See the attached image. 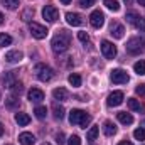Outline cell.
I'll list each match as a JSON object with an SVG mask.
<instances>
[{
  "instance_id": "ffe728a7",
  "label": "cell",
  "mask_w": 145,
  "mask_h": 145,
  "mask_svg": "<svg viewBox=\"0 0 145 145\" xmlns=\"http://www.w3.org/2000/svg\"><path fill=\"white\" fill-rule=\"evenodd\" d=\"M103 132H105L106 137H113V135L116 133V127H115V123H111V121H105V123H103Z\"/></svg>"
},
{
  "instance_id": "277c9868",
  "label": "cell",
  "mask_w": 145,
  "mask_h": 145,
  "mask_svg": "<svg viewBox=\"0 0 145 145\" xmlns=\"http://www.w3.org/2000/svg\"><path fill=\"white\" fill-rule=\"evenodd\" d=\"M34 72H36L37 79H39V81H44V83H46V81H51L52 76H54L52 68H49V66H46V64H37Z\"/></svg>"
},
{
  "instance_id": "ab89813d",
  "label": "cell",
  "mask_w": 145,
  "mask_h": 145,
  "mask_svg": "<svg viewBox=\"0 0 145 145\" xmlns=\"http://www.w3.org/2000/svg\"><path fill=\"white\" fill-rule=\"evenodd\" d=\"M61 2H63L64 5H69V3H71V0H61Z\"/></svg>"
},
{
  "instance_id": "cb8c5ba5",
  "label": "cell",
  "mask_w": 145,
  "mask_h": 145,
  "mask_svg": "<svg viewBox=\"0 0 145 145\" xmlns=\"http://www.w3.org/2000/svg\"><path fill=\"white\" fill-rule=\"evenodd\" d=\"M68 81H69V84L74 86V88H79L81 86V76L79 74H69V78H68Z\"/></svg>"
},
{
  "instance_id": "9a60e30c",
  "label": "cell",
  "mask_w": 145,
  "mask_h": 145,
  "mask_svg": "<svg viewBox=\"0 0 145 145\" xmlns=\"http://www.w3.org/2000/svg\"><path fill=\"white\" fill-rule=\"evenodd\" d=\"M110 34L115 37V39H121L123 34H125V27L121 25V24H111V29H110Z\"/></svg>"
},
{
  "instance_id": "e575fe53",
  "label": "cell",
  "mask_w": 145,
  "mask_h": 145,
  "mask_svg": "<svg viewBox=\"0 0 145 145\" xmlns=\"http://www.w3.org/2000/svg\"><path fill=\"white\" fill-rule=\"evenodd\" d=\"M78 39L81 42H88L89 40V36H88V32H78Z\"/></svg>"
},
{
  "instance_id": "8fae6325",
  "label": "cell",
  "mask_w": 145,
  "mask_h": 145,
  "mask_svg": "<svg viewBox=\"0 0 145 145\" xmlns=\"http://www.w3.org/2000/svg\"><path fill=\"white\" fill-rule=\"evenodd\" d=\"M106 103H108V106H118V105H121L123 103V93L121 91H113L108 96Z\"/></svg>"
},
{
  "instance_id": "7bdbcfd3",
  "label": "cell",
  "mask_w": 145,
  "mask_h": 145,
  "mask_svg": "<svg viewBox=\"0 0 145 145\" xmlns=\"http://www.w3.org/2000/svg\"><path fill=\"white\" fill-rule=\"evenodd\" d=\"M2 22H3V15L0 14V25H2Z\"/></svg>"
},
{
  "instance_id": "ee69618b",
  "label": "cell",
  "mask_w": 145,
  "mask_h": 145,
  "mask_svg": "<svg viewBox=\"0 0 145 145\" xmlns=\"http://www.w3.org/2000/svg\"><path fill=\"white\" fill-rule=\"evenodd\" d=\"M42 145H51V144H49V142H44V144H42Z\"/></svg>"
},
{
  "instance_id": "5b68a950",
  "label": "cell",
  "mask_w": 145,
  "mask_h": 145,
  "mask_svg": "<svg viewBox=\"0 0 145 145\" xmlns=\"http://www.w3.org/2000/svg\"><path fill=\"white\" fill-rule=\"evenodd\" d=\"M127 20H128L135 29L145 31V19L142 15H138L137 12H128V14H127Z\"/></svg>"
},
{
  "instance_id": "603a6c76",
  "label": "cell",
  "mask_w": 145,
  "mask_h": 145,
  "mask_svg": "<svg viewBox=\"0 0 145 145\" xmlns=\"http://www.w3.org/2000/svg\"><path fill=\"white\" fill-rule=\"evenodd\" d=\"M52 111H54V118H57V120H63V118H64V108H63L61 105L54 103V105H52Z\"/></svg>"
},
{
  "instance_id": "484cf974",
  "label": "cell",
  "mask_w": 145,
  "mask_h": 145,
  "mask_svg": "<svg viewBox=\"0 0 145 145\" xmlns=\"http://www.w3.org/2000/svg\"><path fill=\"white\" fill-rule=\"evenodd\" d=\"M103 3L106 5V8L113 10V12H118V10H120V3H118L116 0H105Z\"/></svg>"
},
{
  "instance_id": "e0dca14e",
  "label": "cell",
  "mask_w": 145,
  "mask_h": 145,
  "mask_svg": "<svg viewBox=\"0 0 145 145\" xmlns=\"http://www.w3.org/2000/svg\"><path fill=\"white\" fill-rule=\"evenodd\" d=\"M52 96H54V100H59V101H66V100L69 98V93H68L64 88H56V89L52 91Z\"/></svg>"
},
{
  "instance_id": "5bb4252c",
  "label": "cell",
  "mask_w": 145,
  "mask_h": 145,
  "mask_svg": "<svg viewBox=\"0 0 145 145\" xmlns=\"http://www.w3.org/2000/svg\"><path fill=\"white\" fill-rule=\"evenodd\" d=\"M19 142H20V145H34L36 144V137L32 133H29V132H22L19 135Z\"/></svg>"
},
{
  "instance_id": "4dcf8cb0",
  "label": "cell",
  "mask_w": 145,
  "mask_h": 145,
  "mask_svg": "<svg viewBox=\"0 0 145 145\" xmlns=\"http://www.w3.org/2000/svg\"><path fill=\"white\" fill-rule=\"evenodd\" d=\"M7 106H8V108H15V106H19V100H17V96H10V98L7 100Z\"/></svg>"
},
{
  "instance_id": "ac0fdd59",
  "label": "cell",
  "mask_w": 145,
  "mask_h": 145,
  "mask_svg": "<svg viewBox=\"0 0 145 145\" xmlns=\"http://www.w3.org/2000/svg\"><path fill=\"white\" fill-rule=\"evenodd\" d=\"M15 121L20 125V127H25L31 123V116L27 113H15Z\"/></svg>"
},
{
  "instance_id": "6da1fadb",
  "label": "cell",
  "mask_w": 145,
  "mask_h": 145,
  "mask_svg": "<svg viewBox=\"0 0 145 145\" xmlns=\"http://www.w3.org/2000/svg\"><path fill=\"white\" fill-rule=\"evenodd\" d=\"M51 46H52V51H54L56 54H63V52H66V51L69 49V46H71V36H69L66 31H59L56 36L52 37Z\"/></svg>"
},
{
  "instance_id": "8d00e7d4",
  "label": "cell",
  "mask_w": 145,
  "mask_h": 145,
  "mask_svg": "<svg viewBox=\"0 0 145 145\" xmlns=\"http://www.w3.org/2000/svg\"><path fill=\"white\" fill-rule=\"evenodd\" d=\"M135 91H137V93H138L140 96H145V84H138Z\"/></svg>"
},
{
  "instance_id": "bcb514c9",
  "label": "cell",
  "mask_w": 145,
  "mask_h": 145,
  "mask_svg": "<svg viewBox=\"0 0 145 145\" xmlns=\"http://www.w3.org/2000/svg\"><path fill=\"white\" fill-rule=\"evenodd\" d=\"M127 2H128V0H127Z\"/></svg>"
},
{
  "instance_id": "4316f807",
  "label": "cell",
  "mask_w": 145,
  "mask_h": 145,
  "mask_svg": "<svg viewBox=\"0 0 145 145\" xmlns=\"http://www.w3.org/2000/svg\"><path fill=\"white\" fill-rule=\"evenodd\" d=\"M34 113H36V116L39 120H44V118L47 116V108H46V106H37V108L34 110Z\"/></svg>"
},
{
  "instance_id": "8992f818",
  "label": "cell",
  "mask_w": 145,
  "mask_h": 145,
  "mask_svg": "<svg viewBox=\"0 0 145 145\" xmlns=\"http://www.w3.org/2000/svg\"><path fill=\"white\" fill-rule=\"evenodd\" d=\"M110 79H111L115 84H127V83L130 81L127 71H123V69H113L111 74H110Z\"/></svg>"
},
{
  "instance_id": "f35d334b",
  "label": "cell",
  "mask_w": 145,
  "mask_h": 145,
  "mask_svg": "<svg viewBox=\"0 0 145 145\" xmlns=\"http://www.w3.org/2000/svg\"><path fill=\"white\" fill-rule=\"evenodd\" d=\"M118 145H133V144H132V142H128V140H121Z\"/></svg>"
},
{
  "instance_id": "d6986e66",
  "label": "cell",
  "mask_w": 145,
  "mask_h": 145,
  "mask_svg": "<svg viewBox=\"0 0 145 145\" xmlns=\"http://www.w3.org/2000/svg\"><path fill=\"white\" fill-rule=\"evenodd\" d=\"M116 116H118V120H120L123 125H132V123H133V116H132L130 113H127V111H120Z\"/></svg>"
},
{
  "instance_id": "f6af8a7d",
  "label": "cell",
  "mask_w": 145,
  "mask_h": 145,
  "mask_svg": "<svg viewBox=\"0 0 145 145\" xmlns=\"http://www.w3.org/2000/svg\"><path fill=\"white\" fill-rule=\"evenodd\" d=\"M0 100H2V95H0Z\"/></svg>"
},
{
  "instance_id": "1f68e13d",
  "label": "cell",
  "mask_w": 145,
  "mask_h": 145,
  "mask_svg": "<svg viewBox=\"0 0 145 145\" xmlns=\"http://www.w3.org/2000/svg\"><path fill=\"white\" fill-rule=\"evenodd\" d=\"M133 137H135L137 140H145V130L144 128H137V130L133 132Z\"/></svg>"
},
{
  "instance_id": "83f0119b",
  "label": "cell",
  "mask_w": 145,
  "mask_h": 145,
  "mask_svg": "<svg viewBox=\"0 0 145 145\" xmlns=\"http://www.w3.org/2000/svg\"><path fill=\"white\" fill-rule=\"evenodd\" d=\"M128 108L132 110V111H140V103L135 100V98H128Z\"/></svg>"
},
{
  "instance_id": "2e32d148",
  "label": "cell",
  "mask_w": 145,
  "mask_h": 145,
  "mask_svg": "<svg viewBox=\"0 0 145 145\" xmlns=\"http://www.w3.org/2000/svg\"><path fill=\"white\" fill-rule=\"evenodd\" d=\"M29 100L34 101V103H39V101L44 100V93H42L39 88H32V89L29 91Z\"/></svg>"
},
{
  "instance_id": "74e56055",
  "label": "cell",
  "mask_w": 145,
  "mask_h": 145,
  "mask_svg": "<svg viewBox=\"0 0 145 145\" xmlns=\"http://www.w3.org/2000/svg\"><path fill=\"white\" fill-rule=\"evenodd\" d=\"M56 138H57V144H59V145H61V144H64V140H63V138H64V135H63V133H59V135H57Z\"/></svg>"
},
{
  "instance_id": "7402d4cb",
  "label": "cell",
  "mask_w": 145,
  "mask_h": 145,
  "mask_svg": "<svg viewBox=\"0 0 145 145\" xmlns=\"http://www.w3.org/2000/svg\"><path fill=\"white\" fill-rule=\"evenodd\" d=\"M98 133H100V128H98V127H91V128L88 130V133H86V140L95 142L96 137H98Z\"/></svg>"
},
{
  "instance_id": "4fadbf2b",
  "label": "cell",
  "mask_w": 145,
  "mask_h": 145,
  "mask_svg": "<svg viewBox=\"0 0 145 145\" xmlns=\"http://www.w3.org/2000/svg\"><path fill=\"white\" fill-rule=\"evenodd\" d=\"M22 57H24V54H22L20 51H8V52L5 54V61H7L8 64H15V63H19Z\"/></svg>"
},
{
  "instance_id": "52a82bcc",
  "label": "cell",
  "mask_w": 145,
  "mask_h": 145,
  "mask_svg": "<svg viewBox=\"0 0 145 145\" xmlns=\"http://www.w3.org/2000/svg\"><path fill=\"white\" fill-rule=\"evenodd\" d=\"M29 31H31L32 37H36V39H44V37L47 36V32H49L44 25H40L37 22H31L29 24Z\"/></svg>"
},
{
  "instance_id": "d590c367",
  "label": "cell",
  "mask_w": 145,
  "mask_h": 145,
  "mask_svg": "<svg viewBox=\"0 0 145 145\" xmlns=\"http://www.w3.org/2000/svg\"><path fill=\"white\" fill-rule=\"evenodd\" d=\"M93 3H95V0H79V5H81V7H84V8L91 7Z\"/></svg>"
},
{
  "instance_id": "ba28073f",
  "label": "cell",
  "mask_w": 145,
  "mask_h": 145,
  "mask_svg": "<svg viewBox=\"0 0 145 145\" xmlns=\"http://www.w3.org/2000/svg\"><path fill=\"white\" fill-rule=\"evenodd\" d=\"M42 17L47 20V22H56L59 19V10L52 5H46L42 8Z\"/></svg>"
},
{
  "instance_id": "7a4b0ae2",
  "label": "cell",
  "mask_w": 145,
  "mask_h": 145,
  "mask_svg": "<svg viewBox=\"0 0 145 145\" xmlns=\"http://www.w3.org/2000/svg\"><path fill=\"white\" fill-rule=\"evenodd\" d=\"M89 121H91V116L86 111H83V110H71V113H69V123L71 125H79L81 128H86L89 125Z\"/></svg>"
},
{
  "instance_id": "d6a6232c",
  "label": "cell",
  "mask_w": 145,
  "mask_h": 145,
  "mask_svg": "<svg viewBox=\"0 0 145 145\" xmlns=\"http://www.w3.org/2000/svg\"><path fill=\"white\" fill-rule=\"evenodd\" d=\"M68 145H81V138L78 135H71L68 138Z\"/></svg>"
},
{
  "instance_id": "f1b7e54d",
  "label": "cell",
  "mask_w": 145,
  "mask_h": 145,
  "mask_svg": "<svg viewBox=\"0 0 145 145\" xmlns=\"http://www.w3.org/2000/svg\"><path fill=\"white\" fill-rule=\"evenodd\" d=\"M12 44V37L8 34H0V47H5V46H10Z\"/></svg>"
},
{
  "instance_id": "3957f363",
  "label": "cell",
  "mask_w": 145,
  "mask_h": 145,
  "mask_svg": "<svg viewBox=\"0 0 145 145\" xmlns=\"http://www.w3.org/2000/svg\"><path fill=\"white\" fill-rule=\"evenodd\" d=\"M127 51L130 54H140L145 51V37H132L127 42Z\"/></svg>"
},
{
  "instance_id": "d4e9b609",
  "label": "cell",
  "mask_w": 145,
  "mask_h": 145,
  "mask_svg": "<svg viewBox=\"0 0 145 145\" xmlns=\"http://www.w3.org/2000/svg\"><path fill=\"white\" fill-rule=\"evenodd\" d=\"M133 69H135V72H137L138 76H144L145 74V61H137V63L133 64Z\"/></svg>"
},
{
  "instance_id": "9c48e42d",
  "label": "cell",
  "mask_w": 145,
  "mask_h": 145,
  "mask_svg": "<svg viewBox=\"0 0 145 145\" xmlns=\"http://www.w3.org/2000/svg\"><path fill=\"white\" fill-rule=\"evenodd\" d=\"M89 24H91L95 29L103 27V24H105V15H103V12H101V10L91 12V15H89Z\"/></svg>"
},
{
  "instance_id": "30bf717a",
  "label": "cell",
  "mask_w": 145,
  "mask_h": 145,
  "mask_svg": "<svg viewBox=\"0 0 145 145\" xmlns=\"http://www.w3.org/2000/svg\"><path fill=\"white\" fill-rule=\"evenodd\" d=\"M101 52L106 59H113L116 56V47L110 42V40H103L101 42Z\"/></svg>"
},
{
  "instance_id": "60d3db41",
  "label": "cell",
  "mask_w": 145,
  "mask_h": 145,
  "mask_svg": "<svg viewBox=\"0 0 145 145\" xmlns=\"http://www.w3.org/2000/svg\"><path fill=\"white\" fill-rule=\"evenodd\" d=\"M2 135H3V125L0 123V137H2Z\"/></svg>"
},
{
  "instance_id": "b9f144b4",
  "label": "cell",
  "mask_w": 145,
  "mask_h": 145,
  "mask_svg": "<svg viewBox=\"0 0 145 145\" xmlns=\"http://www.w3.org/2000/svg\"><path fill=\"white\" fill-rule=\"evenodd\" d=\"M138 3H140V5H144V7H145V0H138Z\"/></svg>"
},
{
  "instance_id": "836d02e7",
  "label": "cell",
  "mask_w": 145,
  "mask_h": 145,
  "mask_svg": "<svg viewBox=\"0 0 145 145\" xmlns=\"http://www.w3.org/2000/svg\"><path fill=\"white\" fill-rule=\"evenodd\" d=\"M32 15H34V8H27V10L22 14V19H24V20H31Z\"/></svg>"
},
{
  "instance_id": "f546056e",
  "label": "cell",
  "mask_w": 145,
  "mask_h": 145,
  "mask_svg": "<svg viewBox=\"0 0 145 145\" xmlns=\"http://www.w3.org/2000/svg\"><path fill=\"white\" fill-rule=\"evenodd\" d=\"M2 3H3L7 8H10V10H15V8L19 7V0H2Z\"/></svg>"
},
{
  "instance_id": "7c38bea8",
  "label": "cell",
  "mask_w": 145,
  "mask_h": 145,
  "mask_svg": "<svg viewBox=\"0 0 145 145\" xmlns=\"http://www.w3.org/2000/svg\"><path fill=\"white\" fill-rule=\"evenodd\" d=\"M66 20H68V24L72 25V27H79V25H83V17H81L79 14L68 12V14H66Z\"/></svg>"
},
{
  "instance_id": "44dd1931",
  "label": "cell",
  "mask_w": 145,
  "mask_h": 145,
  "mask_svg": "<svg viewBox=\"0 0 145 145\" xmlns=\"http://www.w3.org/2000/svg\"><path fill=\"white\" fill-rule=\"evenodd\" d=\"M10 91H12V96H20V95H22V91H24L22 83H20V81H15V83L10 86Z\"/></svg>"
}]
</instances>
